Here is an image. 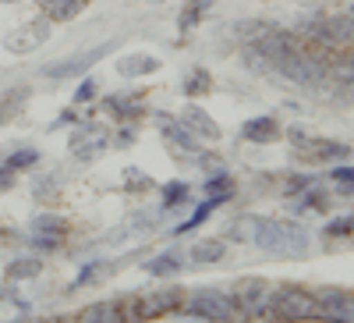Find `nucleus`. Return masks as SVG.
<instances>
[{
    "label": "nucleus",
    "mask_w": 354,
    "mask_h": 323,
    "mask_svg": "<svg viewBox=\"0 0 354 323\" xmlns=\"http://www.w3.org/2000/svg\"><path fill=\"white\" fill-rule=\"evenodd\" d=\"M185 199H188V185H185V182H170V185L163 189V210L177 207V202H185Z\"/></svg>",
    "instance_id": "nucleus-22"
},
{
    "label": "nucleus",
    "mask_w": 354,
    "mask_h": 323,
    "mask_svg": "<svg viewBox=\"0 0 354 323\" xmlns=\"http://www.w3.org/2000/svg\"><path fill=\"white\" fill-rule=\"evenodd\" d=\"M181 267H185V259L177 256V252H163V256H156V259L145 263V270H149L153 277H174Z\"/></svg>",
    "instance_id": "nucleus-13"
},
{
    "label": "nucleus",
    "mask_w": 354,
    "mask_h": 323,
    "mask_svg": "<svg viewBox=\"0 0 354 323\" xmlns=\"http://www.w3.org/2000/svg\"><path fill=\"white\" fill-rule=\"evenodd\" d=\"M153 68H160L153 57H124V64H121L124 75H145V71H153Z\"/></svg>",
    "instance_id": "nucleus-21"
},
{
    "label": "nucleus",
    "mask_w": 354,
    "mask_h": 323,
    "mask_svg": "<svg viewBox=\"0 0 354 323\" xmlns=\"http://www.w3.org/2000/svg\"><path fill=\"white\" fill-rule=\"evenodd\" d=\"M11 185H15V171L0 160V189H11Z\"/></svg>",
    "instance_id": "nucleus-30"
},
{
    "label": "nucleus",
    "mask_w": 354,
    "mask_h": 323,
    "mask_svg": "<svg viewBox=\"0 0 354 323\" xmlns=\"http://www.w3.org/2000/svg\"><path fill=\"white\" fill-rule=\"evenodd\" d=\"M347 18H354V4H351V11H347Z\"/></svg>",
    "instance_id": "nucleus-34"
},
{
    "label": "nucleus",
    "mask_w": 354,
    "mask_h": 323,
    "mask_svg": "<svg viewBox=\"0 0 354 323\" xmlns=\"http://www.w3.org/2000/svg\"><path fill=\"white\" fill-rule=\"evenodd\" d=\"M103 277V263H85V270L75 277V288H85V284H93Z\"/></svg>",
    "instance_id": "nucleus-26"
},
{
    "label": "nucleus",
    "mask_w": 354,
    "mask_h": 323,
    "mask_svg": "<svg viewBox=\"0 0 354 323\" xmlns=\"http://www.w3.org/2000/svg\"><path fill=\"white\" fill-rule=\"evenodd\" d=\"M131 306H135V320L142 323V320H153V316H163L177 306H185V291L167 288V291H156V295H138V299H131Z\"/></svg>",
    "instance_id": "nucleus-4"
},
{
    "label": "nucleus",
    "mask_w": 354,
    "mask_h": 323,
    "mask_svg": "<svg viewBox=\"0 0 354 323\" xmlns=\"http://www.w3.org/2000/svg\"><path fill=\"white\" fill-rule=\"evenodd\" d=\"M32 231H46V234H68V224L64 217H57V213H39L32 220Z\"/></svg>",
    "instance_id": "nucleus-18"
},
{
    "label": "nucleus",
    "mask_w": 354,
    "mask_h": 323,
    "mask_svg": "<svg viewBox=\"0 0 354 323\" xmlns=\"http://www.w3.org/2000/svg\"><path fill=\"white\" fill-rule=\"evenodd\" d=\"M75 323H128V299H106L93 302L88 309L78 313Z\"/></svg>",
    "instance_id": "nucleus-8"
},
{
    "label": "nucleus",
    "mask_w": 354,
    "mask_h": 323,
    "mask_svg": "<svg viewBox=\"0 0 354 323\" xmlns=\"http://www.w3.org/2000/svg\"><path fill=\"white\" fill-rule=\"evenodd\" d=\"M270 295H273V291H270V284H266V281L245 277L230 299L238 302V309H241L245 316H255V313H262V309H270Z\"/></svg>",
    "instance_id": "nucleus-5"
},
{
    "label": "nucleus",
    "mask_w": 354,
    "mask_h": 323,
    "mask_svg": "<svg viewBox=\"0 0 354 323\" xmlns=\"http://www.w3.org/2000/svg\"><path fill=\"white\" fill-rule=\"evenodd\" d=\"M241 135L248 142H273V139H280V125L273 121V117H255V121H248L241 128Z\"/></svg>",
    "instance_id": "nucleus-10"
},
{
    "label": "nucleus",
    "mask_w": 354,
    "mask_h": 323,
    "mask_svg": "<svg viewBox=\"0 0 354 323\" xmlns=\"http://www.w3.org/2000/svg\"><path fill=\"white\" fill-rule=\"evenodd\" d=\"M8 114H11V110H8V103L0 100V125H4V117H8Z\"/></svg>",
    "instance_id": "nucleus-32"
},
{
    "label": "nucleus",
    "mask_w": 354,
    "mask_h": 323,
    "mask_svg": "<svg viewBox=\"0 0 354 323\" xmlns=\"http://www.w3.org/2000/svg\"><path fill=\"white\" fill-rule=\"evenodd\" d=\"M252 242H259L262 249H270V252H305L308 242H305V231L301 227H294L287 220H259L252 224Z\"/></svg>",
    "instance_id": "nucleus-1"
},
{
    "label": "nucleus",
    "mask_w": 354,
    "mask_h": 323,
    "mask_svg": "<svg viewBox=\"0 0 354 323\" xmlns=\"http://www.w3.org/2000/svg\"><path fill=\"white\" fill-rule=\"evenodd\" d=\"M43 11L57 21H68L78 15V0H43Z\"/></svg>",
    "instance_id": "nucleus-16"
},
{
    "label": "nucleus",
    "mask_w": 354,
    "mask_h": 323,
    "mask_svg": "<svg viewBox=\"0 0 354 323\" xmlns=\"http://www.w3.org/2000/svg\"><path fill=\"white\" fill-rule=\"evenodd\" d=\"M188 259H192V263H216V259H223V242H220V238L198 242V245H192Z\"/></svg>",
    "instance_id": "nucleus-14"
},
{
    "label": "nucleus",
    "mask_w": 354,
    "mask_h": 323,
    "mask_svg": "<svg viewBox=\"0 0 354 323\" xmlns=\"http://www.w3.org/2000/svg\"><path fill=\"white\" fill-rule=\"evenodd\" d=\"M11 323H39V320H11Z\"/></svg>",
    "instance_id": "nucleus-33"
},
{
    "label": "nucleus",
    "mask_w": 354,
    "mask_h": 323,
    "mask_svg": "<svg viewBox=\"0 0 354 323\" xmlns=\"http://www.w3.org/2000/svg\"><path fill=\"white\" fill-rule=\"evenodd\" d=\"M188 313L195 316H205L213 323H241L245 313L238 309V302H234L230 295H223V291H198V295L188 302Z\"/></svg>",
    "instance_id": "nucleus-2"
},
{
    "label": "nucleus",
    "mask_w": 354,
    "mask_h": 323,
    "mask_svg": "<svg viewBox=\"0 0 354 323\" xmlns=\"http://www.w3.org/2000/svg\"><path fill=\"white\" fill-rule=\"evenodd\" d=\"M213 0H192V4L185 8V15H181V28H192L198 18H202V8H209Z\"/></svg>",
    "instance_id": "nucleus-25"
},
{
    "label": "nucleus",
    "mask_w": 354,
    "mask_h": 323,
    "mask_svg": "<svg viewBox=\"0 0 354 323\" xmlns=\"http://www.w3.org/2000/svg\"><path fill=\"white\" fill-rule=\"evenodd\" d=\"M270 309L277 320H308L315 316V295H308L305 288H280L270 295Z\"/></svg>",
    "instance_id": "nucleus-3"
},
{
    "label": "nucleus",
    "mask_w": 354,
    "mask_h": 323,
    "mask_svg": "<svg viewBox=\"0 0 354 323\" xmlns=\"http://www.w3.org/2000/svg\"><path fill=\"white\" fill-rule=\"evenodd\" d=\"M202 89H209V75H205L202 68H195V71L185 78V93L195 96V93H202Z\"/></svg>",
    "instance_id": "nucleus-23"
},
{
    "label": "nucleus",
    "mask_w": 354,
    "mask_h": 323,
    "mask_svg": "<svg viewBox=\"0 0 354 323\" xmlns=\"http://www.w3.org/2000/svg\"><path fill=\"white\" fill-rule=\"evenodd\" d=\"M43 270V259L36 256H18L8 263V281H28V277H36Z\"/></svg>",
    "instance_id": "nucleus-12"
},
{
    "label": "nucleus",
    "mask_w": 354,
    "mask_h": 323,
    "mask_svg": "<svg viewBox=\"0 0 354 323\" xmlns=\"http://www.w3.org/2000/svg\"><path fill=\"white\" fill-rule=\"evenodd\" d=\"M185 128L195 132V135H205V139H216L220 135V128L213 125V117L205 114V110H198V107H188L185 110Z\"/></svg>",
    "instance_id": "nucleus-11"
},
{
    "label": "nucleus",
    "mask_w": 354,
    "mask_h": 323,
    "mask_svg": "<svg viewBox=\"0 0 354 323\" xmlns=\"http://www.w3.org/2000/svg\"><path fill=\"white\" fill-rule=\"evenodd\" d=\"M100 53H85V57H71V61H61V64H50L46 68V75L50 78H68V75H78L88 61H96Z\"/></svg>",
    "instance_id": "nucleus-15"
},
{
    "label": "nucleus",
    "mask_w": 354,
    "mask_h": 323,
    "mask_svg": "<svg viewBox=\"0 0 354 323\" xmlns=\"http://www.w3.org/2000/svg\"><path fill=\"white\" fill-rule=\"evenodd\" d=\"M220 202H223L220 195H209V202H202V207H198V210H195V213H192V217H188V220L181 224V227H177V234H185V231H192V227H198V224H202L205 217H209V213H213V210L220 207Z\"/></svg>",
    "instance_id": "nucleus-17"
},
{
    "label": "nucleus",
    "mask_w": 354,
    "mask_h": 323,
    "mask_svg": "<svg viewBox=\"0 0 354 323\" xmlns=\"http://www.w3.org/2000/svg\"><path fill=\"white\" fill-rule=\"evenodd\" d=\"M205 192H209V195H220V199H227V195L234 192V178H230V174H213V178L205 182Z\"/></svg>",
    "instance_id": "nucleus-20"
},
{
    "label": "nucleus",
    "mask_w": 354,
    "mask_h": 323,
    "mask_svg": "<svg viewBox=\"0 0 354 323\" xmlns=\"http://www.w3.org/2000/svg\"><path fill=\"white\" fill-rule=\"evenodd\" d=\"M305 146H308V157H315V160H344V157H351V146L330 142V139H305Z\"/></svg>",
    "instance_id": "nucleus-9"
},
{
    "label": "nucleus",
    "mask_w": 354,
    "mask_h": 323,
    "mask_svg": "<svg viewBox=\"0 0 354 323\" xmlns=\"http://www.w3.org/2000/svg\"><path fill=\"white\" fill-rule=\"evenodd\" d=\"M93 93H96V82H93V78H85V82L78 85V93H75V100H78V103H85V100H93Z\"/></svg>",
    "instance_id": "nucleus-28"
},
{
    "label": "nucleus",
    "mask_w": 354,
    "mask_h": 323,
    "mask_svg": "<svg viewBox=\"0 0 354 323\" xmlns=\"http://www.w3.org/2000/svg\"><path fill=\"white\" fill-rule=\"evenodd\" d=\"M333 182H344V185H351V182H354V167H340V171H333Z\"/></svg>",
    "instance_id": "nucleus-31"
},
{
    "label": "nucleus",
    "mask_w": 354,
    "mask_h": 323,
    "mask_svg": "<svg viewBox=\"0 0 354 323\" xmlns=\"http://www.w3.org/2000/svg\"><path fill=\"white\" fill-rule=\"evenodd\" d=\"M344 234H354V217H344V220L326 224V238H344Z\"/></svg>",
    "instance_id": "nucleus-27"
},
{
    "label": "nucleus",
    "mask_w": 354,
    "mask_h": 323,
    "mask_svg": "<svg viewBox=\"0 0 354 323\" xmlns=\"http://www.w3.org/2000/svg\"><path fill=\"white\" fill-rule=\"evenodd\" d=\"M4 164L18 174V171H25V167H36V164H39V153H36V150H18V153L4 157Z\"/></svg>",
    "instance_id": "nucleus-19"
},
{
    "label": "nucleus",
    "mask_w": 354,
    "mask_h": 323,
    "mask_svg": "<svg viewBox=\"0 0 354 323\" xmlns=\"http://www.w3.org/2000/svg\"><path fill=\"white\" fill-rule=\"evenodd\" d=\"M61 238H64V234H46V231H36L28 242H32L36 249H43V252H53V249H61Z\"/></svg>",
    "instance_id": "nucleus-24"
},
{
    "label": "nucleus",
    "mask_w": 354,
    "mask_h": 323,
    "mask_svg": "<svg viewBox=\"0 0 354 323\" xmlns=\"http://www.w3.org/2000/svg\"><path fill=\"white\" fill-rule=\"evenodd\" d=\"M315 313L333 320V323H354V295H344V291H319Z\"/></svg>",
    "instance_id": "nucleus-6"
},
{
    "label": "nucleus",
    "mask_w": 354,
    "mask_h": 323,
    "mask_svg": "<svg viewBox=\"0 0 354 323\" xmlns=\"http://www.w3.org/2000/svg\"><path fill=\"white\" fill-rule=\"evenodd\" d=\"M312 40H319V43H354V18H347V15H337V18H322V21H315L312 28Z\"/></svg>",
    "instance_id": "nucleus-7"
},
{
    "label": "nucleus",
    "mask_w": 354,
    "mask_h": 323,
    "mask_svg": "<svg viewBox=\"0 0 354 323\" xmlns=\"http://www.w3.org/2000/svg\"><path fill=\"white\" fill-rule=\"evenodd\" d=\"M308 189H312L308 174H298V178H290V185H287V192H308Z\"/></svg>",
    "instance_id": "nucleus-29"
}]
</instances>
